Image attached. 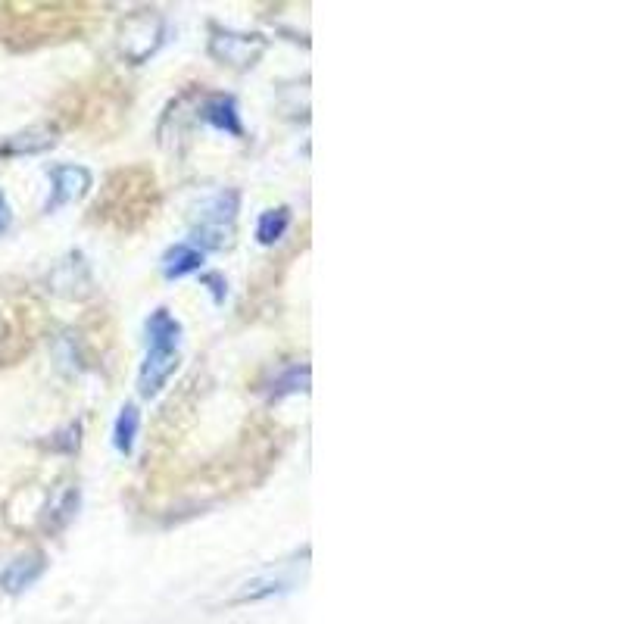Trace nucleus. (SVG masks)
I'll return each mask as SVG.
<instances>
[{
    "instance_id": "obj_1",
    "label": "nucleus",
    "mask_w": 624,
    "mask_h": 624,
    "mask_svg": "<svg viewBox=\"0 0 624 624\" xmlns=\"http://www.w3.org/2000/svg\"><path fill=\"white\" fill-rule=\"evenodd\" d=\"M144 334H147V356L138 372V390L141 397H156L178 369L181 322L169 309H153L144 322Z\"/></svg>"
},
{
    "instance_id": "obj_2",
    "label": "nucleus",
    "mask_w": 624,
    "mask_h": 624,
    "mask_svg": "<svg viewBox=\"0 0 624 624\" xmlns=\"http://www.w3.org/2000/svg\"><path fill=\"white\" fill-rule=\"evenodd\" d=\"M241 213V194L234 188H222L216 191L210 200L200 203V210L194 216L191 234H194V247L197 250H222L231 244L234 238V222H238Z\"/></svg>"
},
{
    "instance_id": "obj_3",
    "label": "nucleus",
    "mask_w": 624,
    "mask_h": 624,
    "mask_svg": "<svg viewBox=\"0 0 624 624\" xmlns=\"http://www.w3.org/2000/svg\"><path fill=\"white\" fill-rule=\"evenodd\" d=\"M166 35L169 22L160 10H135L119 29V50L132 66H141L166 44Z\"/></svg>"
},
{
    "instance_id": "obj_4",
    "label": "nucleus",
    "mask_w": 624,
    "mask_h": 624,
    "mask_svg": "<svg viewBox=\"0 0 624 624\" xmlns=\"http://www.w3.org/2000/svg\"><path fill=\"white\" fill-rule=\"evenodd\" d=\"M206 50L210 57L222 66L231 69H253L259 60L266 57L269 50V38L263 35H250V32H231V29H219V25H210V41H206Z\"/></svg>"
},
{
    "instance_id": "obj_5",
    "label": "nucleus",
    "mask_w": 624,
    "mask_h": 624,
    "mask_svg": "<svg viewBox=\"0 0 624 624\" xmlns=\"http://www.w3.org/2000/svg\"><path fill=\"white\" fill-rule=\"evenodd\" d=\"M94 188V175L85 166L63 163L50 169V200H47V213H57L60 206H69L75 200H82Z\"/></svg>"
},
{
    "instance_id": "obj_6",
    "label": "nucleus",
    "mask_w": 624,
    "mask_h": 624,
    "mask_svg": "<svg viewBox=\"0 0 624 624\" xmlns=\"http://www.w3.org/2000/svg\"><path fill=\"white\" fill-rule=\"evenodd\" d=\"M197 119L206 122L216 132H225L231 138H244V122H241V110H238V100L228 97V94H213L200 103L197 110Z\"/></svg>"
},
{
    "instance_id": "obj_7",
    "label": "nucleus",
    "mask_w": 624,
    "mask_h": 624,
    "mask_svg": "<svg viewBox=\"0 0 624 624\" xmlns=\"http://www.w3.org/2000/svg\"><path fill=\"white\" fill-rule=\"evenodd\" d=\"M60 132L57 125H32V128H22V132L10 135L0 141V156H35V153H44L57 144Z\"/></svg>"
},
{
    "instance_id": "obj_8",
    "label": "nucleus",
    "mask_w": 624,
    "mask_h": 624,
    "mask_svg": "<svg viewBox=\"0 0 624 624\" xmlns=\"http://www.w3.org/2000/svg\"><path fill=\"white\" fill-rule=\"evenodd\" d=\"M47 571V556L44 553H25L13 559L4 571H0V590L4 593H22L29 590L41 575Z\"/></svg>"
},
{
    "instance_id": "obj_9",
    "label": "nucleus",
    "mask_w": 624,
    "mask_h": 624,
    "mask_svg": "<svg viewBox=\"0 0 624 624\" xmlns=\"http://www.w3.org/2000/svg\"><path fill=\"white\" fill-rule=\"evenodd\" d=\"M203 259H206L203 250H197V247L188 244V241H181V244H175V247H169V250L163 253V278H169V281L188 278V275L200 272Z\"/></svg>"
},
{
    "instance_id": "obj_10",
    "label": "nucleus",
    "mask_w": 624,
    "mask_h": 624,
    "mask_svg": "<svg viewBox=\"0 0 624 624\" xmlns=\"http://www.w3.org/2000/svg\"><path fill=\"white\" fill-rule=\"evenodd\" d=\"M309 366L306 362H294V366L288 369H281L272 384H269V397L272 400H284V397H291V394H306L309 390Z\"/></svg>"
},
{
    "instance_id": "obj_11",
    "label": "nucleus",
    "mask_w": 624,
    "mask_h": 624,
    "mask_svg": "<svg viewBox=\"0 0 624 624\" xmlns=\"http://www.w3.org/2000/svg\"><path fill=\"white\" fill-rule=\"evenodd\" d=\"M138 428H141V412H138V406H135V403H125V406L119 409L116 425H113V447H116L122 456H128V453L135 450Z\"/></svg>"
},
{
    "instance_id": "obj_12",
    "label": "nucleus",
    "mask_w": 624,
    "mask_h": 624,
    "mask_svg": "<svg viewBox=\"0 0 624 624\" xmlns=\"http://www.w3.org/2000/svg\"><path fill=\"white\" fill-rule=\"evenodd\" d=\"M291 228V210L288 206H278V210H266L256 222V241L263 247H272L275 241L284 238V231Z\"/></svg>"
},
{
    "instance_id": "obj_13",
    "label": "nucleus",
    "mask_w": 624,
    "mask_h": 624,
    "mask_svg": "<svg viewBox=\"0 0 624 624\" xmlns=\"http://www.w3.org/2000/svg\"><path fill=\"white\" fill-rule=\"evenodd\" d=\"M284 590H288V581H281L275 575H259V578L241 584V590L231 596V603H256V600H266V596H275Z\"/></svg>"
},
{
    "instance_id": "obj_14",
    "label": "nucleus",
    "mask_w": 624,
    "mask_h": 624,
    "mask_svg": "<svg viewBox=\"0 0 624 624\" xmlns=\"http://www.w3.org/2000/svg\"><path fill=\"white\" fill-rule=\"evenodd\" d=\"M75 509H78V487L66 490V493H63V497L57 500L54 512H50V515H47V528H50V531H60V528H66V525L72 522V515H75Z\"/></svg>"
},
{
    "instance_id": "obj_15",
    "label": "nucleus",
    "mask_w": 624,
    "mask_h": 624,
    "mask_svg": "<svg viewBox=\"0 0 624 624\" xmlns=\"http://www.w3.org/2000/svg\"><path fill=\"white\" fill-rule=\"evenodd\" d=\"M78 434H82V425H69L63 434H57L54 440H50V447L54 450H60V453H75L78 450Z\"/></svg>"
},
{
    "instance_id": "obj_16",
    "label": "nucleus",
    "mask_w": 624,
    "mask_h": 624,
    "mask_svg": "<svg viewBox=\"0 0 624 624\" xmlns=\"http://www.w3.org/2000/svg\"><path fill=\"white\" fill-rule=\"evenodd\" d=\"M10 225H13V210H10V200H7V194L0 191V234H7V231H10Z\"/></svg>"
},
{
    "instance_id": "obj_17",
    "label": "nucleus",
    "mask_w": 624,
    "mask_h": 624,
    "mask_svg": "<svg viewBox=\"0 0 624 624\" xmlns=\"http://www.w3.org/2000/svg\"><path fill=\"white\" fill-rule=\"evenodd\" d=\"M203 284L213 291V300H216V303L225 300V281H222V275H203Z\"/></svg>"
}]
</instances>
